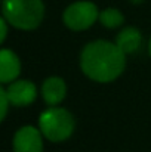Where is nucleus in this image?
<instances>
[{
	"label": "nucleus",
	"instance_id": "nucleus-8",
	"mask_svg": "<svg viewBox=\"0 0 151 152\" xmlns=\"http://www.w3.org/2000/svg\"><path fill=\"white\" fill-rule=\"evenodd\" d=\"M67 95L65 81L61 77H49L42 84V96L49 106H58Z\"/></svg>",
	"mask_w": 151,
	"mask_h": 152
},
{
	"label": "nucleus",
	"instance_id": "nucleus-11",
	"mask_svg": "<svg viewBox=\"0 0 151 152\" xmlns=\"http://www.w3.org/2000/svg\"><path fill=\"white\" fill-rule=\"evenodd\" d=\"M10 105V101L7 98V93H6V89H0V120L3 121L6 118V114H7V108Z\"/></svg>",
	"mask_w": 151,
	"mask_h": 152
},
{
	"label": "nucleus",
	"instance_id": "nucleus-13",
	"mask_svg": "<svg viewBox=\"0 0 151 152\" xmlns=\"http://www.w3.org/2000/svg\"><path fill=\"white\" fill-rule=\"evenodd\" d=\"M130 1H132L133 4H141V3H142L144 0H130Z\"/></svg>",
	"mask_w": 151,
	"mask_h": 152
},
{
	"label": "nucleus",
	"instance_id": "nucleus-9",
	"mask_svg": "<svg viewBox=\"0 0 151 152\" xmlns=\"http://www.w3.org/2000/svg\"><path fill=\"white\" fill-rule=\"evenodd\" d=\"M116 45L122 49L124 55L135 53V52L139 50V48L142 45V34L135 27H126L124 30H122L117 34Z\"/></svg>",
	"mask_w": 151,
	"mask_h": 152
},
{
	"label": "nucleus",
	"instance_id": "nucleus-10",
	"mask_svg": "<svg viewBox=\"0 0 151 152\" xmlns=\"http://www.w3.org/2000/svg\"><path fill=\"white\" fill-rule=\"evenodd\" d=\"M99 22L105 28H111L113 30V28L120 27L124 22V16H123V13L119 9L108 7V9H104L99 13Z\"/></svg>",
	"mask_w": 151,
	"mask_h": 152
},
{
	"label": "nucleus",
	"instance_id": "nucleus-1",
	"mask_svg": "<svg viewBox=\"0 0 151 152\" xmlns=\"http://www.w3.org/2000/svg\"><path fill=\"white\" fill-rule=\"evenodd\" d=\"M126 66V55L111 42L95 40L80 53V68L86 77L98 83L114 81Z\"/></svg>",
	"mask_w": 151,
	"mask_h": 152
},
{
	"label": "nucleus",
	"instance_id": "nucleus-12",
	"mask_svg": "<svg viewBox=\"0 0 151 152\" xmlns=\"http://www.w3.org/2000/svg\"><path fill=\"white\" fill-rule=\"evenodd\" d=\"M7 21L4 19V18H1L0 19V28H1V33H0V40L1 42H4V39H6V34H7Z\"/></svg>",
	"mask_w": 151,
	"mask_h": 152
},
{
	"label": "nucleus",
	"instance_id": "nucleus-4",
	"mask_svg": "<svg viewBox=\"0 0 151 152\" xmlns=\"http://www.w3.org/2000/svg\"><path fill=\"white\" fill-rule=\"evenodd\" d=\"M64 24L73 31H83L88 30L99 19V12L95 3L92 1H74L64 10L62 15Z\"/></svg>",
	"mask_w": 151,
	"mask_h": 152
},
{
	"label": "nucleus",
	"instance_id": "nucleus-14",
	"mask_svg": "<svg viewBox=\"0 0 151 152\" xmlns=\"http://www.w3.org/2000/svg\"><path fill=\"white\" fill-rule=\"evenodd\" d=\"M148 52H150V56H151V39H150V43H148Z\"/></svg>",
	"mask_w": 151,
	"mask_h": 152
},
{
	"label": "nucleus",
	"instance_id": "nucleus-2",
	"mask_svg": "<svg viewBox=\"0 0 151 152\" xmlns=\"http://www.w3.org/2000/svg\"><path fill=\"white\" fill-rule=\"evenodd\" d=\"M1 13L12 27L30 31L42 24L45 4L42 0H3Z\"/></svg>",
	"mask_w": 151,
	"mask_h": 152
},
{
	"label": "nucleus",
	"instance_id": "nucleus-6",
	"mask_svg": "<svg viewBox=\"0 0 151 152\" xmlns=\"http://www.w3.org/2000/svg\"><path fill=\"white\" fill-rule=\"evenodd\" d=\"M6 93L10 101V105H15V106H28L37 98L36 84L30 80L12 81L10 84H7Z\"/></svg>",
	"mask_w": 151,
	"mask_h": 152
},
{
	"label": "nucleus",
	"instance_id": "nucleus-5",
	"mask_svg": "<svg viewBox=\"0 0 151 152\" xmlns=\"http://www.w3.org/2000/svg\"><path fill=\"white\" fill-rule=\"evenodd\" d=\"M15 152H43V133L34 126L21 127L13 136Z\"/></svg>",
	"mask_w": 151,
	"mask_h": 152
},
{
	"label": "nucleus",
	"instance_id": "nucleus-3",
	"mask_svg": "<svg viewBox=\"0 0 151 152\" xmlns=\"http://www.w3.org/2000/svg\"><path fill=\"white\" fill-rule=\"evenodd\" d=\"M76 127L74 117L70 111L61 106H49L40 114L39 129L46 139L50 142H64L67 140Z\"/></svg>",
	"mask_w": 151,
	"mask_h": 152
},
{
	"label": "nucleus",
	"instance_id": "nucleus-7",
	"mask_svg": "<svg viewBox=\"0 0 151 152\" xmlns=\"http://www.w3.org/2000/svg\"><path fill=\"white\" fill-rule=\"evenodd\" d=\"M21 74V62L15 52L1 49L0 52V81L1 84H10Z\"/></svg>",
	"mask_w": 151,
	"mask_h": 152
}]
</instances>
